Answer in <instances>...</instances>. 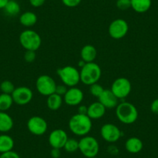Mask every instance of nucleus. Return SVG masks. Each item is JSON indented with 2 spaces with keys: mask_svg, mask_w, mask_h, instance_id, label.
<instances>
[{
  "mask_svg": "<svg viewBox=\"0 0 158 158\" xmlns=\"http://www.w3.org/2000/svg\"><path fill=\"white\" fill-rule=\"evenodd\" d=\"M68 127L71 133L82 137L90 133L92 128V119L87 115L74 114L69 119Z\"/></svg>",
  "mask_w": 158,
  "mask_h": 158,
  "instance_id": "f257e3e1",
  "label": "nucleus"
},
{
  "mask_svg": "<svg viewBox=\"0 0 158 158\" xmlns=\"http://www.w3.org/2000/svg\"><path fill=\"white\" fill-rule=\"evenodd\" d=\"M115 115L121 123L130 125L136 122L139 113L134 105L128 102H123L115 107Z\"/></svg>",
  "mask_w": 158,
  "mask_h": 158,
  "instance_id": "f03ea898",
  "label": "nucleus"
},
{
  "mask_svg": "<svg viewBox=\"0 0 158 158\" xmlns=\"http://www.w3.org/2000/svg\"><path fill=\"white\" fill-rule=\"evenodd\" d=\"M102 76V69L95 62L85 63L80 71V80L86 85L98 83Z\"/></svg>",
  "mask_w": 158,
  "mask_h": 158,
  "instance_id": "7ed1b4c3",
  "label": "nucleus"
},
{
  "mask_svg": "<svg viewBox=\"0 0 158 158\" xmlns=\"http://www.w3.org/2000/svg\"><path fill=\"white\" fill-rule=\"evenodd\" d=\"M19 43L26 51H36L42 44V39L38 33L32 30H23L19 35Z\"/></svg>",
  "mask_w": 158,
  "mask_h": 158,
  "instance_id": "20e7f679",
  "label": "nucleus"
},
{
  "mask_svg": "<svg viewBox=\"0 0 158 158\" xmlns=\"http://www.w3.org/2000/svg\"><path fill=\"white\" fill-rule=\"evenodd\" d=\"M57 73L63 84L67 87H76V85L81 81L80 71L71 65L59 68Z\"/></svg>",
  "mask_w": 158,
  "mask_h": 158,
  "instance_id": "39448f33",
  "label": "nucleus"
},
{
  "mask_svg": "<svg viewBox=\"0 0 158 158\" xmlns=\"http://www.w3.org/2000/svg\"><path fill=\"white\" fill-rule=\"evenodd\" d=\"M79 142L78 150L86 158L97 156L99 152V143L95 137L92 136H85L81 138Z\"/></svg>",
  "mask_w": 158,
  "mask_h": 158,
  "instance_id": "423d86ee",
  "label": "nucleus"
},
{
  "mask_svg": "<svg viewBox=\"0 0 158 158\" xmlns=\"http://www.w3.org/2000/svg\"><path fill=\"white\" fill-rule=\"evenodd\" d=\"M56 86L55 81L48 74L39 76L36 81V90L44 96H49L51 94L55 93Z\"/></svg>",
  "mask_w": 158,
  "mask_h": 158,
  "instance_id": "0eeeda50",
  "label": "nucleus"
},
{
  "mask_svg": "<svg viewBox=\"0 0 158 158\" xmlns=\"http://www.w3.org/2000/svg\"><path fill=\"white\" fill-rule=\"evenodd\" d=\"M131 90V83L127 77H118L112 82L111 86V91L118 99L127 98Z\"/></svg>",
  "mask_w": 158,
  "mask_h": 158,
  "instance_id": "6e6552de",
  "label": "nucleus"
},
{
  "mask_svg": "<svg viewBox=\"0 0 158 158\" xmlns=\"http://www.w3.org/2000/svg\"><path fill=\"white\" fill-rule=\"evenodd\" d=\"M109 36L115 40H119L126 36L129 31V25L125 19H116L109 26Z\"/></svg>",
  "mask_w": 158,
  "mask_h": 158,
  "instance_id": "1a4fd4ad",
  "label": "nucleus"
},
{
  "mask_svg": "<svg viewBox=\"0 0 158 158\" xmlns=\"http://www.w3.org/2000/svg\"><path fill=\"white\" fill-rule=\"evenodd\" d=\"M27 129L35 136H42L47 132L48 125L47 121L39 115H33L27 121Z\"/></svg>",
  "mask_w": 158,
  "mask_h": 158,
  "instance_id": "9d476101",
  "label": "nucleus"
},
{
  "mask_svg": "<svg viewBox=\"0 0 158 158\" xmlns=\"http://www.w3.org/2000/svg\"><path fill=\"white\" fill-rule=\"evenodd\" d=\"M100 134L105 141L110 143H114L120 139L122 132L115 124L106 123L101 127Z\"/></svg>",
  "mask_w": 158,
  "mask_h": 158,
  "instance_id": "9b49d317",
  "label": "nucleus"
},
{
  "mask_svg": "<svg viewBox=\"0 0 158 158\" xmlns=\"http://www.w3.org/2000/svg\"><path fill=\"white\" fill-rule=\"evenodd\" d=\"M13 102L18 106H26L33 99V93L31 89L26 86L16 88L11 94Z\"/></svg>",
  "mask_w": 158,
  "mask_h": 158,
  "instance_id": "f8f14e48",
  "label": "nucleus"
},
{
  "mask_svg": "<svg viewBox=\"0 0 158 158\" xmlns=\"http://www.w3.org/2000/svg\"><path fill=\"white\" fill-rule=\"evenodd\" d=\"M68 139V134L62 129H56L51 132L48 136V142L52 148H64L65 143Z\"/></svg>",
  "mask_w": 158,
  "mask_h": 158,
  "instance_id": "ddd939ff",
  "label": "nucleus"
},
{
  "mask_svg": "<svg viewBox=\"0 0 158 158\" xmlns=\"http://www.w3.org/2000/svg\"><path fill=\"white\" fill-rule=\"evenodd\" d=\"M84 98V93L77 87H71L68 89L63 96L64 102L69 106H77L81 104Z\"/></svg>",
  "mask_w": 158,
  "mask_h": 158,
  "instance_id": "4468645a",
  "label": "nucleus"
},
{
  "mask_svg": "<svg viewBox=\"0 0 158 158\" xmlns=\"http://www.w3.org/2000/svg\"><path fill=\"white\" fill-rule=\"evenodd\" d=\"M98 98V102L104 106L106 109H114L118 104V98L114 95L111 89H104Z\"/></svg>",
  "mask_w": 158,
  "mask_h": 158,
  "instance_id": "2eb2a0df",
  "label": "nucleus"
},
{
  "mask_svg": "<svg viewBox=\"0 0 158 158\" xmlns=\"http://www.w3.org/2000/svg\"><path fill=\"white\" fill-rule=\"evenodd\" d=\"M106 112V109L99 102H95L88 106L87 115L91 119H98L102 118Z\"/></svg>",
  "mask_w": 158,
  "mask_h": 158,
  "instance_id": "dca6fc26",
  "label": "nucleus"
},
{
  "mask_svg": "<svg viewBox=\"0 0 158 158\" xmlns=\"http://www.w3.org/2000/svg\"><path fill=\"white\" fill-rule=\"evenodd\" d=\"M143 143L139 138L130 137L127 139L125 143V148L127 152L130 153H138L143 150Z\"/></svg>",
  "mask_w": 158,
  "mask_h": 158,
  "instance_id": "f3484780",
  "label": "nucleus"
},
{
  "mask_svg": "<svg viewBox=\"0 0 158 158\" xmlns=\"http://www.w3.org/2000/svg\"><path fill=\"white\" fill-rule=\"evenodd\" d=\"M97 57V50L94 46L87 44L81 50V58L85 63L94 62Z\"/></svg>",
  "mask_w": 158,
  "mask_h": 158,
  "instance_id": "a211bd4d",
  "label": "nucleus"
},
{
  "mask_svg": "<svg viewBox=\"0 0 158 158\" xmlns=\"http://www.w3.org/2000/svg\"><path fill=\"white\" fill-rule=\"evenodd\" d=\"M13 119L7 112L0 111V132L6 133L13 129Z\"/></svg>",
  "mask_w": 158,
  "mask_h": 158,
  "instance_id": "6ab92c4d",
  "label": "nucleus"
},
{
  "mask_svg": "<svg viewBox=\"0 0 158 158\" xmlns=\"http://www.w3.org/2000/svg\"><path fill=\"white\" fill-rule=\"evenodd\" d=\"M131 8L136 13H144L151 7L152 0H130Z\"/></svg>",
  "mask_w": 158,
  "mask_h": 158,
  "instance_id": "aec40b11",
  "label": "nucleus"
},
{
  "mask_svg": "<svg viewBox=\"0 0 158 158\" xmlns=\"http://www.w3.org/2000/svg\"><path fill=\"white\" fill-rule=\"evenodd\" d=\"M37 22V16L33 12L27 11L19 16V23L26 27H31Z\"/></svg>",
  "mask_w": 158,
  "mask_h": 158,
  "instance_id": "412c9836",
  "label": "nucleus"
},
{
  "mask_svg": "<svg viewBox=\"0 0 158 158\" xmlns=\"http://www.w3.org/2000/svg\"><path fill=\"white\" fill-rule=\"evenodd\" d=\"M14 147V140L7 134L0 135V153L11 151Z\"/></svg>",
  "mask_w": 158,
  "mask_h": 158,
  "instance_id": "4be33fe9",
  "label": "nucleus"
},
{
  "mask_svg": "<svg viewBox=\"0 0 158 158\" xmlns=\"http://www.w3.org/2000/svg\"><path fill=\"white\" fill-rule=\"evenodd\" d=\"M63 101L64 99L62 96L56 93L51 94V95L48 96L47 106H48V109H51V111H57L61 107Z\"/></svg>",
  "mask_w": 158,
  "mask_h": 158,
  "instance_id": "5701e85b",
  "label": "nucleus"
},
{
  "mask_svg": "<svg viewBox=\"0 0 158 158\" xmlns=\"http://www.w3.org/2000/svg\"><path fill=\"white\" fill-rule=\"evenodd\" d=\"M6 14L10 16H15L20 12V6L15 0H9L6 6L3 9Z\"/></svg>",
  "mask_w": 158,
  "mask_h": 158,
  "instance_id": "b1692460",
  "label": "nucleus"
},
{
  "mask_svg": "<svg viewBox=\"0 0 158 158\" xmlns=\"http://www.w3.org/2000/svg\"><path fill=\"white\" fill-rule=\"evenodd\" d=\"M13 97L10 94L2 93L0 95V111L6 112L12 107L13 104Z\"/></svg>",
  "mask_w": 158,
  "mask_h": 158,
  "instance_id": "393cba45",
  "label": "nucleus"
},
{
  "mask_svg": "<svg viewBox=\"0 0 158 158\" xmlns=\"http://www.w3.org/2000/svg\"><path fill=\"white\" fill-rule=\"evenodd\" d=\"M79 148V142L76 139L68 138L67 142L64 146V149L68 153H74L77 151Z\"/></svg>",
  "mask_w": 158,
  "mask_h": 158,
  "instance_id": "a878e982",
  "label": "nucleus"
},
{
  "mask_svg": "<svg viewBox=\"0 0 158 158\" xmlns=\"http://www.w3.org/2000/svg\"><path fill=\"white\" fill-rule=\"evenodd\" d=\"M16 89L12 81L6 80L0 84V90L2 91V93L10 94L11 95L13 92L14 89Z\"/></svg>",
  "mask_w": 158,
  "mask_h": 158,
  "instance_id": "bb28decb",
  "label": "nucleus"
},
{
  "mask_svg": "<svg viewBox=\"0 0 158 158\" xmlns=\"http://www.w3.org/2000/svg\"><path fill=\"white\" fill-rule=\"evenodd\" d=\"M103 91H104V89L98 83H95V84L89 86V92H90V94L92 95H93L94 97H96V98H98L102 95Z\"/></svg>",
  "mask_w": 158,
  "mask_h": 158,
  "instance_id": "cd10ccee",
  "label": "nucleus"
},
{
  "mask_svg": "<svg viewBox=\"0 0 158 158\" xmlns=\"http://www.w3.org/2000/svg\"><path fill=\"white\" fill-rule=\"evenodd\" d=\"M117 8L120 10H127L128 9L131 8V2L130 0H117L116 1Z\"/></svg>",
  "mask_w": 158,
  "mask_h": 158,
  "instance_id": "c85d7f7f",
  "label": "nucleus"
},
{
  "mask_svg": "<svg viewBox=\"0 0 158 158\" xmlns=\"http://www.w3.org/2000/svg\"><path fill=\"white\" fill-rule=\"evenodd\" d=\"M36 58V51H26L24 54V60L27 63H32Z\"/></svg>",
  "mask_w": 158,
  "mask_h": 158,
  "instance_id": "c756f323",
  "label": "nucleus"
},
{
  "mask_svg": "<svg viewBox=\"0 0 158 158\" xmlns=\"http://www.w3.org/2000/svg\"><path fill=\"white\" fill-rule=\"evenodd\" d=\"M82 0H61L62 3L68 8H74L80 5Z\"/></svg>",
  "mask_w": 158,
  "mask_h": 158,
  "instance_id": "7c9ffc66",
  "label": "nucleus"
},
{
  "mask_svg": "<svg viewBox=\"0 0 158 158\" xmlns=\"http://www.w3.org/2000/svg\"><path fill=\"white\" fill-rule=\"evenodd\" d=\"M0 158H20V156H19V153L13 151V150H11V151L1 153L0 154Z\"/></svg>",
  "mask_w": 158,
  "mask_h": 158,
  "instance_id": "2f4dec72",
  "label": "nucleus"
},
{
  "mask_svg": "<svg viewBox=\"0 0 158 158\" xmlns=\"http://www.w3.org/2000/svg\"><path fill=\"white\" fill-rule=\"evenodd\" d=\"M68 91V89H67V86L64 85H57L55 89V93L57 94V95H60V96L63 97L64 95H65V93Z\"/></svg>",
  "mask_w": 158,
  "mask_h": 158,
  "instance_id": "473e14b6",
  "label": "nucleus"
},
{
  "mask_svg": "<svg viewBox=\"0 0 158 158\" xmlns=\"http://www.w3.org/2000/svg\"><path fill=\"white\" fill-rule=\"evenodd\" d=\"M29 2L33 7L38 8V7L42 6L45 3L46 0H29Z\"/></svg>",
  "mask_w": 158,
  "mask_h": 158,
  "instance_id": "72a5a7b5",
  "label": "nucleus"
},
{
  "mask_svg": "<svg viewBox=\"0 0 158 158\" xmlns=\"http://www.w3.org/2000/svg\"><path fill=\"white\" fill-rule=\"evenodd\" d=\"M150 110L153 113L158 115V98L153 100L150 105Z\"/></svg>",
  "mask_w": 158,
  "mask_h": 158,
  "instance_id": "f704fd0d",
  "label": "nucleus"
},
{
  "mask_svg": "<svg viewBox=\"0 0 158 158\" xmlns=\"http://www.w3.org/2000/svg\"><path fill=\"white\" fill-rule=\"evenodd\" d=\"M61 155L60 149L57 148H52L51 151V156L52 158H60Z\"/></svg>",
  "mask_w": 158,
  "mask_h": 158,
  "instance_id": "c9c22d12",
  "label": "nucleus"
},
{
  "mask_svg": "<svg viewBox=\"0 0 158 158\" xmlns=\"http://www.w3.org/2000/svg\"><path fill=\"white\" fill-rule=\"evenodd\" d=\"M88 112V106H84V105H81L78 106L77 109V113L81 114V115H87Z\"/></svg>",
  "mask_w": 158,
  "mask_h": 158,
  "instance_id": "e433bc0d",
  "label": "nucleus"
},
{
  "mask_svg": "<svg viewBox=\"0 0 158 158\" xmlns=\"http://www.w3.org/2000/svg\"><path fill=\"white\" fill-rule=\"evenodd\" d=\"M9 2V0H0V10L5 8V6H6L7 2Z\"/></svg>",
  "mask_w": 158,
  "mask_h": 158,
  "instance_id": "4c0bfd02",
  "label": "nucleus"
},
{
  "mask_svg": "<svg viewBox=\"0 0 158 158\" xmlns=\"http://www.w3.org/2000/svg\"><path fill=\"white\" fill-rule=\"evenodd\" d=\"M91 158H98V157H97V156H95V157H91Z\"/></svg>",
  "mask_w": 158,
  "mask_h": 158,
  "instance_id": "58836bf2",
  "label": "nucleus"
}]
</instances>
